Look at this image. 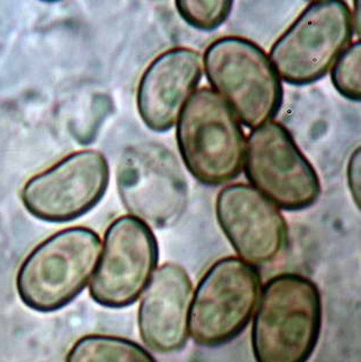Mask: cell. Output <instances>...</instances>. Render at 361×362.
<instances>
[{
    "instance_id": "cell-1",
    "label": "cell",
    "mask_w": 361,
    "mask_h": 362,
    "mask_svg": "<svg viewBox=\"0 0 361 362\" xmlns=\"http://www.w3.org/2000/svg\"><path fill=\"white\" fill-rule=\"evenodd\" d=\"M322 327V300L314 281L280 274L262 290L252 327L256 362H307Z\"/></svg>"
},
{
    "instance_id": "cell-2",
    "label": "cell",
    "mask_w": 361,
    "mask_h": 362,
    "mask_svg": "<svg viewBox=\"0 0 361 362\" xmlns=\"http://www.w3.org/2000/svg\"><path fill=\"white\" fill-rule=\"evenodd\" d=\"M212 90L249 129L270 122L283 105L284 89L268 54L247 38L225 36L212 42L202 58Z\"/></svg>"
},
{
    "instance_id": "cell-3",
    "label": "cell",
    "mask_w": 361,
    "mask_h": 362,
    "mask_svg": "<svg viewBox=\"0 0 361 362\" xmlns=\"http://www.w3.org/2000/svg\"><path fill=\"white\" fill-rule=\"evenodd\" d=\"M178 149L196 180L216 187L243 171L246 138L230 107L210 88L188 98L177 120Z\"/></svg>"
},
{
    "instance_id": "cell-4",
    "label": "cell",
    "mask_w": 361,
    "mask_h": 362,
    "mask_svg": "<svg viewBox=\"0 0 361 362\" xmlns=\"http://www.w3.org/2000/svg\"><path fill=\"white\" fill-rule=\"evenodd\" d=\"M100 235L84 226L65 228L35 247L16 275V291L36 312L59 310L87 286L100 259Z\"/></svg>"
},
{
    "instance_id": "cell-5",
    "label": "cell",
    "mask_w": 361,
    "mask_h": 362,
    "mask_svg": "<svg viewBox=\"0 0 361 362\" xmlns=\"http://www.w3.org/2000/svg\"><path fill=\"white\" fill-rule=\"evenodd\" d=\"M355 35L349 5L313 1L271 47L269 59L280 80L304 87L320 81Z\"/></svg>"
},
{
    "instance_id": "cell-6",
    "label": "cell",
    "mask_w": 361,
    "mask_h": 362,
    "mask_svg": "<svg viewBox=\"0 0 361 362\" xmlns=\"http://www.w3.org/2000/svg\"><path fill=\"white\" fill-rule=\"evenodd\" d=\"M261 294L256 267L229 256L218 259L201 278L190 312L194 343L217 347L234 341L252 319Z\"/></svg>"
},
{
    "instance_id": "cell-7",
    "label": "cell",
    "mask_w": 361,
    "mask_h": 362,
    "mask_svg": "<svg viewBox=\"0 0 361 362\" xmlns=\"http://www.w3.org/2000/svg\"><path fill=\"white\" fill-rule=\"evenodd\" d=\"M117 187L128 213L154 228H171L188 206V184L175 153L163 144L128 147L117 168Z\"/></svg>"
},
{
    "instance_id": "cell-8",
    "label": "cell",
    "mask_w": 361,
    "mask_h": 362,
    "mask_svg": "<svg viewBox=\"0 0 361 362\" xmlns=\"http://www.w3.org/2000/svg\"><path fill=\"white\" fill-rule=\"evenodd\" d=\"M243 170L252 187L280 209L305 210L320 197L318 172L280 122H267L249 133Z\"/></svg>"
},
{
    "instance_id": "cell-9",
    "label": "cell",
    "mask_w": 361,
    "mask_h": 362,
    "mask_svg": "<svg viewBox=\"0 0 361 362\" xmlns=\"http://www.w3.org/2000/svg\"><path fill=\"white\" fill-rule=\"evenodd\" d=\"M159 243L149 225L134 216L113 221L104 235L103 253L89 285L95 303L108 308L134 303L159 263Z\"/></svg>"
},
{
    "instance_id": "cell-10",
    "label": "cell",
    "mask_w": 361,
    "mask_h": 362,
    "mask_svg": "<svg viewBox=\"0 0 361 362\" xmlns=\"http://www.w3.org/2000/svg\"><path fill=\"white\" fill-rule=\"evenodd\" d=\"M109 180V164L103 153L81 150L29 179L22 189L21 200L36 218L69 222L100 203Z\"/></svg>"
},
{
    "instance_id": "cell-11",
    "label": "cell",
    "mask_w": 361,
    "mask_h": 362,
    "mask_svg": "<svg viewBox=\"0 0 361 362\" xmlns=\"http://www.w3.org/2000/svg\"><path fill=\"white\" fill-rule=\"evenodd\" d=\"M216 217L240 259L263 266L274 261L287 243V224L280 209L246 184L227 186L218 193Z\"/></svg>"
},
{
    "instance_id": "cell-12",
    "label": "cell",
    "mask_w": 361,
    "mask_h": 362,
    "mask_svg": "<svg viewBox=\"0 0 361 362\" xmlns=\"http://www.w3.org/2000/svg\"><path fill=\"white\" fill-rule=\"evenodd\" d=\"M202 78V58L190 47H173L147 67L137 86V107L147 127L166 133L177 124Z\"/></svg>"
},
{
    "instance_id": "cell-13",
    "label": "cell",
    "mask_w": 361,
    "mask_h": 362,
    "mask_svg": "<svg viewBox=\"0 0 361 362\" xmlns=\"http://www.w3.org/2000/svg\"><path fill=\"white\" fill-rule=\"evenodd\" d=\"M192 298L193 284L183 267L164 263L155 270L137 313L140 336L147 346L159 353L184 349Z\"/></svg>"
},
{
    "instance_id": "cell-14",
    "label": "cell",
    "mask_w": 361,
    "mask_h": 362,
    "mask_svg": "<svg viewBox=\"0 0 361 362\" xmlns=\"http://www.w3.org/2000/svg\"><path fill=\"white\" fill-rule=\"evenodd\" d=\"M66 362H157L140 344L108 334H88L75 341Z\"/></svg>"
},
{
    "instance_id": "cell-15",
    "label": "cell",
    "mask_w": 361,
    "mask_h": 362,
    "mask_svg": "<svg viewBox=\"0 0 361 362\" xmlns=\"http://www.w3.org/2000/svg\"><path fill=\"white\" fill-rule=\"evenodd\" d=\"M181 19L200 32L212 33L219 28L230 16L234 1H192L178 0L175 3Z\"/></svg>"
},
{
    "instance_id": "cell-16",
    "label": "cell",
    "mask_w": 361,
    "mask_h": 362,
    "mask_svg": "<svg viewBox=\"0 0 361 362\" xmlns=\"http://www.w3.org/2000/svg\"><path fill=\"white\" fill-rule=\"evenodd\" d=\"M333 87L340 95L352 102L361 100V43L350 44L331 69Z\"/></svg>"
},
{
    "instance_id": "cell-17",
    "label": "cell",
    "mask_w": 361,
    "mask_h": 362,
    "mask_svg": "<svg viewBox=\"0 0 361 362\" xmlns=\"http://www.w3.org/2000/svg\"><path fill=\"white\" fill-rule=\"evenodd\" d=\"M348 184H349L350 192L355 204L360 209L361 197V151L360 148L355 149L350 157L348 170Z\"/></svg>"
},
{
    "instance_id": "cell-18",
    "label": "cell",
    "mask_w": 361,
    "mask_h": 362,
    "mask_svg": "<svg viewBox=\"0 0 361 362\" xmlns=\"http://www.w3.org/2000/svg\"><path fill=\"white\" fill-rule=\"evenodd\" d=\"M355 32L360 35V1H355V13H352Z\"/></svg>"
}]
</instances>
